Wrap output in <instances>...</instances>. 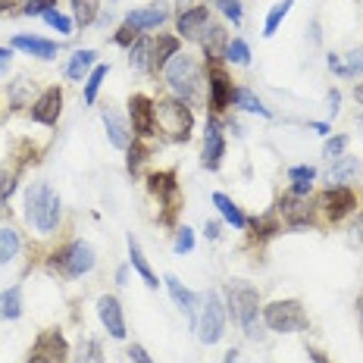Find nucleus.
Instances as JSON below:
<instances>
[{"label":"nucleus","mask_w":363,"mask_h":363,"mask_svg":"<svg viewBox=\"0 0 363 363\" xmlns=\"http://www.w3.org/2000/svg\"><path fill=\"white\" fill-rule=\"evenodd\" d=\"M225 313L245 329L247 338L260 335V294L247 282H229L225 285Z\"/></svg>","instance_id":"obj_1"},{"label":"nucleus","mask_w":363,"mask_h":363,"mask_svg":"<svg viewBox=\"0 0 363 363\" xmlns=\"http://www.w3.org/2000/svg\"><path fill=\"white\" fill-rule=\"evenodd\" d=\"M26 219L41 235H50L60 223V198L48 182H32L26 191Z\"/></svg>","instance_id":"obj_2"},{"label":"nucleus","mask_w":363,"mask_h":363,"mask_svg":"<svg viewBox=\"0 0 363 363\" xmlns=\"http://www.w3.org/2000/svg\"><path fill=\"white\" fill-rule=\"evenodd\" d=\"M154 110H157V125H160L172 141L191 138L194 116H191V110H188V104L182 101V97H166V101L154 104Z\"/></svg>","instance_id":"obj_3"},{"label":"nucleus","mask_w":363,"mask_h":363,"mask_svg":"<svg viewBox=\"0 0 363 363\" xmlns=\"http://www.w3.org/2000/svg\"><path fill=\"white\" fill-rule=\"evenodd\" d=\"M263 323H267L269 332H279V335H294V332L307 329V313L301 301H272V304L263 307Z\"/></svg>","instance_id":"obj_4"},{"label":"nucleus","mask_w":363,"mask_h":363,"mask_svg":"<svg viewBox=\"0 0 363 363\" xmlns=\"http://www.w3.org/2000/svg\"><path fill=\"white\" fill-rule=\"evenodd\" d=\"M166 82H169L172 94L182 97V101H188V97L198 94V85H201V66L194 57L188 54H176L166 63Z\"/></svg>","instance_id":"obj_5"},{"label":"nucleus","mask_w":363,"mask_h":363,"mask_svg":"<svg viewBox=\"0 0 363 363\" xmlns=\"http://www.w3.org/2000/svg\"><path fill=\"white\" fill-rule=\"evenodd\" d=\"M198 338L203 345H216L225 335V304L219 298V291H207L201 301V313H198Z\"/></svg>","instance_id":"obj_6"},{"label":"nucleus","mask_w":363,"mask_h":363,"mask_svg":"<svg viewBox=\"0 0 363 363\" xmlns=\"http://www.w3.org/2000/svg\"><path fill=\"white\" fill-rule=\"evenodd\" d=\"M50 269L63 272V276H69V279L85 276V272L94 269V247H91L88 241L75 238V241H69V245L63 247V251L54 254V260H50Z\"/></svg>","instance_id":"obj_7"},{"label":"nucleus","mask_w":363,"mask_h":363,"mask_svg":"<svg viewBox=\"0 0 363 363\" xmlns=\"http://www.w3.org/2000/svg\"><path fill=\"white\" fill-rule=\"evenodd\" d=\"M354 207H357V194H354L347 185H329L326 191L320 194V210L326 213V219H332V223L345 219Z\"/></svg>","instance_id":"obj_8"},{"label":"nucleus","mask_w":363,"mask_h":363,"mask_svg":"<svg viewBox=\"0 0 363 363\" xmlns=\"http://www.w3.org/2000/svg\"><path fill=\"white\" fill-rule=\"evenodd\" d=\"M128 116H132V132L138 135V138L157 135V110L147 94H132V101H128Z\"/></svg>","instance_id":"obj_9"},{"label":"nucleus","mask_w":363,"mask_h":363,"mask_svg":"<svg viewBox=\"0 0 363 363\" xmlns=\"http://www.w3.org/2000/svg\"><path fill=\"white\" fill-rule=\"evenodd\" d=\"M147 188L154 198H160L166 203V213L160 216L163 223H172V210L179 207V182H176V172H150L147 176Z\"/></svg>","instance_id":"obj_10"},{"label":"nucleus","mask_w":363,"mask_h":363,"mask_svg":"<svg viewBox=\"0 0 363 363\" xmlns=\"http://www.w3.org/2000/svg\"><path fill=\"white\" fill-rule=\"evenodd\" d=\"M60 113H63V91L57 85L44 88L41 94H38V101L32 104V123L38 125H57Z\"/></svg>","instance_id":"obj_11"},{"label":"nucleus","mask_w":363,"mask_h":363,"mask_svg":"<svg viewBox=\"0 0 363 363\" xmlns=\"http://www.w3.org/2000/svg\"><path fill=\"white\" fill-rule=\"evenodd\" d=\"M97 316H101L104 329L110 332L113 338H125V316H123V304L113 294H101L97 298Z\"/></svg>","instance_id":"obj_12"},{"label":"nucleus","mask_w":363,"mask_h":363,"mask_svg":"<svg viewBox=\"0 0 363 363\" xmlns=\"http://www.w3.org/2000/svg\"><path fill=\"white\" fill-rule=\"evenodd\" d=\"M32 354H38V357H44L48 363H66V357H69V345H66L63 332L57 329H48L38 335V342L32 347Z\"/></svg>","instance_id":"obj_13"},{"label":"nucleus","mask_w":363,"mask_h":363,"mask_svg":"<svg viewBox=\"0 0 363 363\" xmlns=\"http://www.w3.org/2000/svg\"><path fill=\"white\" fill-rule=\"evenodd\" d=\"M207 22H210V6H182L176 28L182 38H198L207 28Z\"/></svg>","instance_id":"obj_14"},{"label":"nucleus","mask_w":363,"mask_h":363,"mask_svg":"<svg viewBox=\"0 0 363 363\" xmlns=\"http://www.w3.org/2000/svg\"><path fill=\"white\" fill-rule=\"evenodd\" d=\"M279 213H282L285 225L289 229H307L310 225V207L304 198H298V194H285L282 201H279Z\"/></svg>","instance_id":"obj_15"},{"label":"nucleus","mask_w":363,"mask_h":363,"mask_svg":"<svg viewBox=\"0 0 363 363\" xmlns=\"http://www.w3.org/2000/svg\"><path fill=\"white\" fill-rule=\"evenodd\" d=\"M163 282H166V289H169V298L176 301V307H179L185 316H188V323H191V326H194V323H198V307H201L198 294H194V291H188V289L179 282L176 276H166Z\"/></svg>","instance_id":"obj_16"},{"label":"nucleus","mask_w":363,"mask_h":363,"mask_svg":"<svg viewBox=\"0 0 363 363\" xmlns=\"http://www.w3.org/2000/svg\"><path fill=\"white\" fill-rule=\"evenodd\" d=\"M223 157H225V138L219 132L216 123H207V132H203V166L210 172H216L223 166Z\"/></svg>","instance_id":"obj_17"},{"label":"nucleus","mask_w":363,"mask_h":363,"mask_svg":"<svg viewBox=\"0 0 363 363\" xmlns=\"http://www.w3.org/2000/svg\"><path fill=\"white\" fill-rule=\"evenodd\" d=\"M207 79H210V107H213V110H225L232 104V94H235L232 79L219 69V66H213V69L207 72Z\"/></svg>","instance_id":"obj_18"},{"label":"nucleus","mask_w":363,"mask_h":363,"mask_svg":"<svg viewBox=\"0 0 363 363\" xmlns=\"http://www.w3.org/2000/svg\"><path fill=\"white\" fill-rule=\"evenodd\" d=\"M201 44H203V54L210 60H225V48H229V38H225V28L219 22H207L201 35Z\"/></svg>","instance_id":"obj_19"},{"label":"nucleus","mask_w":363,"mask_h":363,"mask_svg":"<svg viewBox=\"0 0 363 363\" xmlns=\"http://www.w3.org/2000/svg\"><path fill=\"white\" fill-rule=\"evenodd\" d=\"M13 50H26L38 60H54L57 57V44L48 38H35V35H16L13 38Z\"/></svg>","instance_id":"obj_20"},{"label":"nucleus","mask_w":363,"mask_h":363,"mask_svg":"<svg viewBox=\"0 0 363 363\" xmlns=\"http://www.w3.org/2000/svg\"><path fill=\"white\" fill-rule=\"evenodd\" d=\"M179 38H172V35H160L154 41V48H150V69L154 72H160V69H166V63H169L172 57L179 54Z\"/></svg>","instance_id":"obj_21"},{"label":"nucleus","mask_w":363,"mask_h":363,"mask_svg":"<svg viewBox=\"0 0 363 363\" xmlns=\"http://www.w3.org/2000/svg\"><path fill=\"white\" fill-rule=\"evenodd\" d=\"M128 263H132V269L138 272L141 279H145L147 289H157V285H160V282H157V276H154V269H150L147 257L141 254V245H138V241H135L132 235H128Z\"/></svg>","instance_id":"obj_22"},{"label":"nucleus","mask_w":363,"mask_h":363,"mask_svg":"<svg viewBox=\"0 0 363 363\" xmlns=\"http://www.w3.org/2000/svg\"><path fill=\"white\" fill-rule=\"evenodd\" d=\"M125 22L132 28H138V32H150V28L163 26L166 22V10H160V6H147V10H132L125 16Z\"/></svg>","instance_id":"obj_23"},{"label":"nucleus","mask_w":363,"mask_h":363,"mask_svg":"<svg viewBox=\"0 0 363 363\" xmlns=\"http://www.w3.org/2000/svg\"><path fill=\"white\" fill-rule=\"evenodd\" d=\"M104 125H107V135H110V145L113 147H119V150H125L132 141H128V125H125V119L119 116L116 110H104Z\"/></svg>","instance_id":"obj_24"},{"label":"nucleus","mask_w":363,"mask_h":363,"mask_svg":"<svg viewBox=\"0 0 363 363\" xmlns=\"http://www.w3.org/2000/svg\"><path fill=\"white\" fill-rule=\"evenodd\" d=\"M357 172H360L357 157H338V160H332V166H329V185H345V182H351Z\"/></svg>","instance_id":"obj_25"},{"label":"nucleus","mask_w":363,"mask_h":363,"mask_svg":"<svg viewBox=\"0 0 363 363\" xmlns=\"http://www.w3.org/2000/svg\"><path fill=\"white\" fill-rule=\"evenodd\" d=\"M22 316V289L10 285L6 291H0V320H19Z\"/></svg>","instance_id":"obj_26"},{"label":"nucleus","mask_w":363,"mask_h":363,"mask_svg":"<svg viewBox=\"0 0 363 363\" xmlns=\"http://www.w3.org/2000/svg\"><path fill=\"white\" fill-rule=\"evenodd\" d=\"M150 48H154V41L150 38H141L128 48V66H132L135 72H147L150 69Z\"/></svg>","instance_id":"obj_27"},{"label":"nucleus","mask_w":363,"mask_h":363,"mask_svg":"<svg viewBox=\"0 0 363 363\" xmlns=\"http://www.w3.org/2000/svg\"><path fill=\"white\" fill-rule=\"evenodd\" d=\"M94 63H97V50H75L72 60H69V66H66V75H69L72 82H82V79H85V72Z\"/></svg>","instance_id":"obj_28"},{"label":"nucleus","mask_w":363,"mask_h":363,"mask_svg":"<svg viewBox=\"0 0 363 363\" xmlns=\"http://www.w3.org/2000/svg\"><path fill=\"white\" fill-rule=\"evenodd\" d=\"M213 203H216V210H219V213H223L225 223H232V225H235V229H245V225H247V216L241 213V210L235 207V201H232V198H225L223 191H216V194H213Z\"/></svg>","instance_id":"obj_29"},{"label":"nucleus","mask_w":363,"mask_h":363,"mask_svg":"<svg viewBox=\"0 0 363 363\" xmlns=\"http://www.w3.org/2000/svg\"><path fill=\"white\" fill-rule=\"evenodd\" d=\"M232 104H235V107H241V110H247V113H257V116H263V119L272 116V113L263 107L260 97H257L251 88H235V94H232Z\"/></svg>","instance_id":"obj_30"},{"label":"nucleus","mask_w":363,"mask_h":363,"mask_svg":"<svg viewBox=\"0 0 363 363\" xmlns=\"http://www.w3.org/2000/svg\"><path fill=\"white\" fill-rule=\"evenodd\" d=\"M101 13V0H72V22L79 28H88Z\"/></svg>","instance_id":"obj_31"},{"label":"nucleus","mask_w":363,"mask_h":363,"mask_svg":"<svg viewBox=\"0 0 363 363\" xmlns=\"http://www.w3.org/2000/svg\"><path fill=\"white\" fill-rule=\"evenodd\" d=\"M291 6H294V0H282V4L272 6L269 16H267V22H263V35H267V38L276 35V32H279V26H282V19L291 13Z\"/></svg>","instance_id":"obj_32"},{"label":"nucleus","mask_w":363,"mask_h":363,"mask_svg":"<svg viewBox=\"0 0 363 363\" xmlns=\"http://www.w3.org/2000/svg\"><path fill=\"white\" fill-rule=\"evenodd\" d=\"M107 72H110V63H101V66H94V72L85 79V104H94L97 101V91H101L104 79H107Z\"/></svg>","instance_id":"obj_33"},{"label":"nucleus","mask_w":363,"mask_h":363,"mask_svg":"<svg viewBox=\"0 0 363 363\" xmlns=\"http://www.w3.org/2000/svg\"><path fill=\"white\" fill-rule=\"evenodd\" d=\"M16 254H19V235L4 225V229H0V267H4V263H10Z\"/></svg>","instance_id":"obj_34"},{"label":"nucleus","mask_w":363,"mask_h":363,"mask_svg":"<svg viewBox=\"0 0 363 363\" xmlns=\"http://www.w3.org/2000/svg\"><path fill=\"white\" fill-rule=\"evenodd\" d=\"M251 229H254V238H272L282 232V225H279V219L272 213H267V216H257L251 223Z\"/></svg>","instance_id":"obj_35"},{"label":"nucleus","mask_w":363,"mask_h":363,"mask_svg":"<svg viewBox=\"0 0 363 363\" xmlns=\"http://www.w3.org/2000/svg\"><path fill=\"white\" fill-rule=\"evenodd\" d=\"M225 60H229V63H238V66H247L251 63V50H247V44L241 41V38H232L229 48H225Z\"/></svg>","instance_id":"obj_36"},{"label":"nucleus","mask_w":363,"mask_h":363,"mask_svg":"<svg viewBox=\"0 0 363 363\" xmlns=\"http://www.w3.org/2000/svg\"><path fill=\"white\" fill-rule=\"evenodd\" d=\"M147 160V147L145 145H138V141H132V145L125 147V166H128V172L132 176H138V169H141V163Z\"/></svg>","instance_id":"obj_37"},{"label":"nucleus","mask_w":363,"mask_h":363,"mask_svg":"<svg viewBox=\"0 0 363 363\" xmlns=\"http://www.w3.org/2000/svg\"><path fill=\"white\" fill-rule=\"evenodd\" d=\"M216 10L223 13L225 19H232V26H241V19H245V10H241V0H216Z\"/></svg>","instance_id":"obj_38"},{"label":"nucleus","mask_w":363,"mask_h":363,"mask_svg":"<svg viewBox=\"0 0 363 363\" xmlns=\"http://www.w3.org/2000/svg\"><path fill=\"white\" fill-rule=\"evenodd\" d=\"M44 22H48L50 28H57L60 35H72V19H66L63 13L57 10V6H54V10H48V13H44Z\"/></svg>","instance_id":"obj_39"},{"label":"nucleus","mask_w":363,"mask_h":363,"mask_svg":"<svg viewBox=\"0 0 363 363\" xmlns=\"http://www.w3.org/2000/svg\"><path fill=\"white\" fill-rule=\"evenodd\" d=\"M345 147H347V135H335V138L326 141L323 157H326V160H338V157H345Z\"/></svg>","instance_id":"obj_40"},{"label":"nucleus","mask_w":363,"mask_h":363,"mask_svg":"<svg viewBox=\"0 0 363 363\" xmlns=\"http://www.w3.org/2000/svg\"><path fill=\"white\" fill-rule=\"evenodd\" d=\"M172 251H176V254H188V251H194V232L188 229V225H182V229H179L176 241H172Z\"/></svg>","instance_id":"obj_41"},{"label":"nucleus","mask_w":363,"mask_h":363,"mask_svg":"<svg viewBox=\"0 0 363 363\" xmlns=\"http://www.w3.org/2000/svg\"><path fill=\"white\" fill-rule=\"evenodd\" d=\"M138 28H132V26H128V22H125V26H119L116 28V35H113V41H116L119 44V48H132V44L135 41H138Z\"/></svg>","instance_id":"obj_42"},{"label":"nucleus","mask_w":363,"mask_h":363,"mask_svg":"<svg viewBox=\"0 0 363 363\" xmlns=\"http://www.w3.org/2000/svg\"><path fill=\"white\" fill-rule=\"evenodd\" d=\"M57 0H26V6H22V13L26 16H44L48 10H54Z\"/></svg>","instance_id":"obj_43"},{"label":"nucleus","mask_w":363,"mask_h":363,"mask_svg":"<svg viewBox=\"0 0 363 363\" xmlns=\"http://www.w3.org/2000/svg\"><path fill=\"white\" fill-rule=\"evenodd\" d=\"M16 191V172H0V203H6Z\"/></svg>","instance_id":"obj_44"},{"label":"nucleus","mask_w":363,"mask_h":363,"mask_svg":"<svg viewBox=\"0 0 363 363\" xmlns=\"http://www.w3.org/2000/svg\"><path fill=\"white\" fill-rule=\"evenodd\" d=\"M357 72H363V50H351L342 75H345V79H351V75H357Z\"/></svg>","instance_id":"obj_45"},{"label":"nucleus","mask_w":363,"mask_h":363,"mask_svg":"<svg viewBox=\"0 0 363 363\" xmlns=\"http://www.w3.org/2000/svg\"><path fill=\"white\" fill-rule=\"evenodd\" d=\"M289 179L291 182H313L316 179V169H313V166H291Z\"/></svg>","instance_id":"obj_46"},{"label":"nucleus","mask_w":363,"mask_h":363,"mask_svg":"<svg viewBox=\"0 0 363 363\" xmlns=\"http://www.w3.org/2000/svg\"><path fill=\"white\" fill-rule=\"evenodd\" d=\"M347 245H351V247H360L363 245V213L354 219V225L347 229Z\"/></svg>","instance_id":"obj_47"},{"label":"nucleus","mask_w":363,"mask_h":363,"mask_svg":"<svg viewBox=\"0 0 363 363\" xmlns=\"http://www.w3.org/2000/svg\"><path fill=\"white\" fill-rule=\"evenodd\" d=\"M128 357H132V363H154V360H150V354H147L141 345H132V347H128Z\"/></svg>","instance_id":"obj_48"},{"label":"nucleus","mask_w":363,"mask_h":363,"mask_svg":"<svg viewBox=\"0 0 363 363\" xmlns=\"http://www.w3.org/2000/svg\"><path fill=\"white\" fill-rule=\"evenodd\" d=\"M338 104H342V91L332 88V91H329V113H332V116L338 113Z\"/></svg>","instance_id":"obj_49"},{"label":"nucleus","mask_w":363,"mask_h":363,"mask_svg":"<svg viewBox=\"0 0 363 363\" xmlns=\"http://www.w3.org/2000/svg\"><path fill=\"white\" fill-rule=\"evenodd\" d=\"M310 188H313V182H294V185H291V194L304 198V194H310Z\"/></svg>","instance_id":"obj_50"},{"label":"nucleus","mask_w":363,"mask_h":363,"mask_svg":"<svg viewBox=\"0 0 363 363\" xmlns=\"http://www.w3.org/2000/svg\"><path fill=\"white\" fill-rule=\"evenodd\" d=\"M203 235H207L210 241H216V238H219V223H216V219H210V223L203 225Z\"/></svg>","instance_id":"obj_51"},{"label":"nucleus","mask_w":363,"mask_h":363,"mask_svg":"<svg viewBox=\"0 0 363 363\" xmlns=\"http://www.w3.org/2000/svg\"><path fill=\"white\" fill-rule=\"evenodd\" d=\"M10 60H13V50L0 48V72H6V69H10Z\"/></svg>","instance_id":"obj_52"},{"label":"nucleus","mask_w":363,"mask_h":363,"mask_svg":"<svg viewBox=\"0 0 363 363\" xmlns=\"http://www.w3.org/2000/svg\"><path fill=\"white\" fill-rule=\"evenodd\" d=\"M310 360H313V363H329V357H326V354H320V351H313V347H310Z\"/></svg>","instance_id":"obj_53"},{"label":"nucleus","mask_w":363,"mask_h":363,"mask_svg":"<svg viewBox=\"0 0 363 363\" xmlns=\"http://www.w3.org/2000/svg\"><path fill=\"white\" fill-rule=\"evenodd\" d=\"M125 279H128V267H119V269H116V282L125 285Z\"/></svg>","instance_id":"obj_54"},{"label":"nucleus","mask_w":363,"mask_h":363,"mask_svg":"<svg viewBox=\"0 0 363 363\" xmlns=\"http://www.w3.org/2000/svg\"><path fill=\"white\" fill-rule=\"evenodd\" d=\"M225 363H241V354L238 351H229V354H225Z\"/></svg>","instance_id":"obj_55"},{"label":"nucleus","mask_w":363,"mask_h":363,"mask_svg":"<svg viewBox=\"0 0 363 363\" xmlns=\"http://www.w3.org/2000/svg\"><path fill=\"white\" fill-rule=\"evenodd\" d=\"M354 97H357V104H360V107H363V82H360V85H357V88H354Z\"/></svg>","instance_id":"obj_56"},{"label":"nucleus","mask_w":363,"mask_h":363,"mask_svg":"<svg viewBox=\"0 0 363 363\" xmlns=\"http://www.w3.org/2000/svg\"><path fill=\"white\" fill-rule=\"evenodd\" d=\"M313 128H316L320 135H329V125H326V123H313Z\"/></svg>","instance_id":"obj_57"},{"label":"nucleus","mask_w":363,"mask_h":363,"mask_svg":"<svg viewBox=\"0 0 363 363\" xmlns=\"http://www.w3.org/2000/svg\"><path fill=\"white\" fill-rule=\"evenodd\" d=\"M26 363H48V360L38 357V354H28V360H26Z\"/></svg>","instance_id":"obj_58"},{"label":"nucleus","mask_w":363,"mask_h":363,"mask_svg":"<svg viewBox=\"0 0 363 363\" xmlns=\"http://www.w3.org/2000/svg\"><path fill=\"white\" fill-rule=\"evenodd\" d=\"M357 313H360V326H363V294L357 298Z\"/></svg>","instance_id":"obj_59"},{"label":"nucleus","mask_w":363,"mask_h":363,"mask_svg":"<svg viewBox=\"0 0 363 363\" xmlns=\"http://www.w3.org/2000/svg\"><path fill=\"white\" fill-rule=\"evenodd\" d=\"M360 125H363V119H360Z\"/></svg>","instance_id":"obj_60"}]
</instances>
